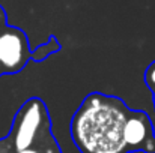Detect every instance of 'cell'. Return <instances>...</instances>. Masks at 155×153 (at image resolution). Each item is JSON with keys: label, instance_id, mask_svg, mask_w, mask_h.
Returning a JSON list of instances; mask_svg holds the SVG:
<instances>
[{"label": "cell", "instance_id": "6da1fadb", "mask_svg": "<svg viewBox=\"0 0 155 153\" xmlns=\"http://www.w3.org/2000/svg\"><path fill=\"white\" fill-rule=\"evenodd\" d=\"M128 111L119 96L89 93L71 119V137L77 149L81 153H128L124 140Z\"/></svg>", "mask_w": 155, "mask_h": 153}, {"label": "cell", "instance_id": "7a4b0ae2", "mask_svg": "<svg viewBox=\"0 0 155 153\" xmlns=\"http://www.w3.org/2000/svg\"><path fill=\"white\" fill-rule=\"evenodd\" d=\"M50 129V116L41 98H29L15 111L12 119V144L17 152L33 147V144Z\"/></svg>", "mask_w": 155, "mask_h": 153}, {"label": "cell", "instance_id": "3957f363", "mask_svg": "<svg viewBox=\"0 0 155 153\" xmlns=\"http://www.w3.org/2000/svg\"><path fill=\"white\" fill-rule=\"evenodd\" d=\"M30 44L24 30L6 24L0 29V65L5 75L21 72L30 60Z\"/></svg>", "mask_w": 155, "mask_h": 153}, {"label": "cell", "instance_id": "277c9868", "mask_svg": "<svg viewBox=\"0 0 155 153\" xmlns=\"http://www.w3.org/2000/svg\"><path fill=\"white\" fill-rule=\"evenodd\" d=\"M124 140L128 152L155 153L154 123L146 111L130 108L124 126Z\"/></svg>", "mask_w": 155, "mask_h": 153}, {"label": "cell", "instance_id": "5b68a950", "mask_svg": "<svg viewBox=\"0 0 155 153\" xmlns=\"http://www.w3.org/2000/svg\"><path fill=\"white\" fill-rule=\"evenodd\" d=\"M60 50H62L60 42L57 41L56 36L51 35L44 44H41V45H38L35 50H32V53H30V60H33V62H42V60H45L47 57H50L51 54L59 53Z\"/></svg>", "mask_w": 155, "mask_h": 153}, {"label": "cell", "instance_id": "8992f818", "mask_svg": "<svg viewBox=\"0 0 155 153\" xmlns=\"http://www.w3.org/2000/svg\"><path fill=\"white\" fill-rule=\"evenodd\" d=\"M143 80H145V84L148 86V89L151 90V93L155 95V60L151 62L148 65V68L145 69Z\"/></svg>", "mask_w": 155, "mask_h": 153}, {"label": "cell", "instance_id": "52a82bcc", "mask_svg": "<svg viewBox=\"0 0 155 153\" xmlns=\"http://www.w3.org/2000/svg\"><path fill=\"white\" fill-rule=\"evenodd\" d=\"M6 12H5V9H3V6L0 5V29H3L5 26H6Z\"/></svg>", "mask_w": 155, "mask_h": 153}, {"label": "cell", "instance_id": "ba28073f", "mask_svg": "<svg viewBox=\"0 0 155 153\" xmlns=\"http://www.w3.org/2000/svg\"><path fill=\"white\" fill-rule=\"evenodd\" d=\"M17 153H41V152L38 149H35V147H29L26 150H21V152H17Z\"/></svg>", "mask_w": 155, "mask_h": 153}, {"label": "cell", "instance_id": "9c48e42d", "mask_svg": "<svg viewBox=\"0 0 155 153\" xmlns=\"http://www.w3.org/2000/svg\"><path fill=\"white\" fill-rule=\"evenodd\" d=\"M2 75H5V72H3V68H2V65H0V77Z\"/></svg>", "mask_w": 155, "mask_h": 153}, {"label": "cell", "instance_id": "30bf717a", "mask_svg": "<svg viewBox=\"0 0 155 153\" xmlns=\"http://www.w3.org/2000/svg\"><path fill=\"white\" fill-rule=\"evenodd\" d=\"M152 101H154V105H155V95H152ZM154 131H155V126H154Z\"/></svg>", "mask_w": 155, "mask_h": 153}]
</instances>
